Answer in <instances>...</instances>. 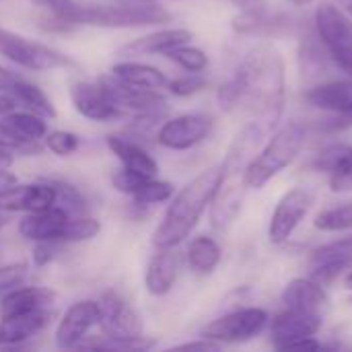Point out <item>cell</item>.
<instances>
[{
	"instance_id": "6da1fadb",
	"label": "cell",
	"mask_w": 352,
	"mask_h": 352,
	"mask_svg": "<svg viewBox=\"0 0 352 352\" xmlns=\"http://www.w3.org/2000/svg\"><path fill=\"white\" fill-rule=\"evenodd\" d=\"M217 101L223 111L243 107L256 116L254 120L274 130L287 101V74L280 52L270 43L254 47L235 74L219 87Z\"/></svg>"
},
{
	"instance_id": "7a4b0ae2",
	"label": "cell",
	"mask_w": 352,
	"mask_h": 352,
	"mask_svg": "<svg viewBox=\"0 0 352 352\" xmlns=\"http://www.w3.org/2000/svg\"><path fill=\"white\" fill-rule=\"evenodd\" d=\"M221 182L223 167L219 163L192 177L177 194H173L171 204L167 206L161 223L153 233V245L177 248L179 243H184L196 229L204 210L210 206Z\"/></svg>"
},
{
	"instance_id": "3957f363",
	"label": "cell",
	"mask_w": 352,
	"mask_h": 352,
	"mask_svg": "<svg viewBox=\"0 0 352 352\" xmlns=\"http://www.w3.org/2000/svg\"><path fill=\"white\" fill-rule=\"evenodd\" d=\"M307 138V128L299 122H289L278 128L272 138L258 151L243 171V184L248 190H262L283 169H287L301 153Z\"/></svg>"
},
{
	"instance_id": "277c9868",
	"label": "cell",
	"mask_w": 352,
	"mask_h": 352,
	"mask_svg": "<svg viewBox=\"0 0 352 352\" xmlns=\"http://www.w3.org/2000/svg\"><path fill=\"white\" fill-rule=\"evenodd\" d=\"M316 33L330 58L352 78V19L332 2L316 10Z\"/></svg>"
},
{
	"instance_id": "5b68a950",
	"label": "cell",
	"mask_w": 352,
	"mask_h": 352,
	"mask_svg": "<svg viewBox=\"0 0 352 352\" xmlns=\"http://www.w3.org/2000/svg\"><path fill=\"white\" fill-rule=\"evenodd\" d=\"M0 56L10 60L19 68L31 72H47L72 66V60L62 52L41 41H33L25 35L12 33L8 29H0Z\"/></svg>"
},
{
	"instance_id": "8992f818",
	"label": "cell",
	"mask_w": 352,
	"mask_h": 352,
	"mask_svg": "<svg viewBox=\"0 0 352 352\" xmlns=\"http://www.w3.org/2000/svg\"><path fill=\"white\" fill-rule=\"evenodd\" d=\"M268 324V311L260 307H243L212 320L206 328H202L200 336L219 344H243L260 336Z\"/></svg>"
},
{
	"instance_id": "52a82bcc",
	"label": "cell",
	"mask_w": 352,
	"mask_h": 352,
	"mask_svg": "<svg viewBox=\"0 0 352 352\" xmlns=\"http://www.w3.org/2000/svg\"><path fill=\"white\" fill-rule=\"evenodd\" d=\"M214 130V120L208 113H184L165 120L157 130V142L169 151H190L202 144Z\"/></svg>"
},
{
	"instance_id": "ba28073f",
	"label": "cell",
	"mask_w": 352,
	"mask_h": 352,
	"mask_svg": "<svg viewBox=\"0 0 352 352\" xmlns=\"http://www.w3.org/2000/svg\"><path fill=\"white\" fill-rule=\"evenodd\" d=\"M68 97L74 111L91 122H116L126 116L101 80H74L70 82Z\"/></svg>"
},
{
	"instance_id": "9c48e42d",
	"label": "cell",
	"mask_w": 352,
	"mask_h": 352,
	"mask_svg": "<svg viewBox=\"0 0 352 352\" xmlns=\"http://www.w3.org/2000/svg\"><path fill=\"white\" fill-rule=\"evenodd\" d=\"M311 202H314V196L305 188H293L287 194H283V198L278 200L270 217L268 241L272 245H285L293 237L297 227L303 223V219L307 217Z\"/></svg>"
},
{
	"instance_id": "30bf717a",
	"label": "cell",
	"mask_w": 352,
	"mask_h": 352,
	"mask_svg": "<svg viewBox=\"0 0 352 352\" xmlns=\"http://www.w3.org/2000/svg\"><path fill=\"white\" fill-rule=\"evenodd\" d=\"M99 328L105 336H140L144 332L138 311L116 291H105L99 301Z\"/></svg>"
},
{
	"instance_id": "8fae6325",
	"label": "cell",
	"mask_w": 352,
	"mask_h": 352,
	"mask_svg": "<svg viewBox=\"0 0 352 352\" xmlns=\"http://www.w3.org/2000/svg\"><path fill=\"white\" fill-rule=\"evenodd\" d=\"M322 326L324 316L285 307V311L274 316L270 322V342L276 351H287L293 342L316 336Z\"/></svg>"
},
{
	"instance_id": "7c38bea8",
	"label": "cell",
	"mask_w": 352,
	"mask_h": 352,
	"mask_svg": "<svg viewBox=\"0 0 352 352\" xmlns=\"http://www.w3.org/2000/svg\"><path fill=\"white\" fill-rule=\"evenodd\" d=\"M99 326V305L93 299L72 303L56 328V346L62 351L78 349L93 328Z\"/></svg>"
},
{
	"instance_id": "4fadbf2b",
	"label": "cell",
	"mask_w": 352,
	"mask_h": 352,
	"mask_svg": "<svg viewBox=\"0 0 352 352\" xmlns=\"http://www.w3.org/2000/svg\"><path fill=\"white\" fill-rule=\"evenodd\" d=\"M311 278L320 285L334 283L340 274L352 268V235L330 241L311 252L309 258Z\"/></svg>"
},
{
	"instance_id": "5bb4252c",
	"label": "cell",
	"mask_w": 352,
	"mask_h": 352,
	"mask_svg": "<svg viewBox=\"0 0 352 352\" xmlns=\"http://www.w3.org/2000/svg\"><path fill=\"white\" fill-rule=\"evenodd\" d=\"M116 105L124 113H146V111H165L167 109V99L157 91V89H142L134 85H126L118 80L113 74L111 76H101L99 78Z\"/></svg>"
},
{
	"instance_id": "9a60e30c",
	"label": "cell",
	"mask_w": 352,
	"mask_h": 352,
	"mask_svg": "<svg viewBox=\"0 0 352 352\" xmlns=\"http://www.w3.org/2000/svg\"><path fill=\"white\" fill-rule=\"evenodd\" d=\"M272 130L266 128L262 122L258 120H252L231 142L225 159L221 161V167H223V177H231V175H243L248 163L258 155L260 146L264 144L266 136L270 134Z\"/></svg>"
},
{
	"instance_id": "2e32d148",
	"label": "cell",
	"mask_w": 352,
	"mask_h": 352,
	"mask_svg": "<svg viewBox=\"0 0 352 352\" xmlns=\"http://www.w3.org/2000/svg\"><path fill=\"white\" fill-rule=\"evenodd\" d=\"M245 192H248V188L243 184V175L223 177V182L210 202V225L219 233L229 231L231 225L235 223V219L239 217Z\"/></svg>"
},
{
	"instance_id": "e0dca14e",
	"label": "cell",
	"mask_w": 352,
	"mask_h": 352,
	"mask_svg": "<svg viewBox=\"0 0 352 352\" xmlns=\"http://www.w3.org/2000/svg\"><path fill=\"white\" fill-rule=\"evenodd\" d=\"M233 31L248 37H278L293 33L295 23L293 16L274 12L270 14L266 8L256 10H239V14L233 19Z\"/></svg>"
},
{
	"instance_id": "ac0fdd59",
	"label": "cell",
	"mask_w": 352,
	"mask_h": 352,
	"mask_svg": "<svg viewBox=\"0 0 352 352\" xmlns=\"http://www.w3.org/2000/svg\"><path fill=\"white\" fill-rule=\"evenodd\" d=\"M305 101L311 107L334 113L352 124V78L320 82L305 93Z\"/></svg>"
},
{
	"instance_id": "d6986e66",
	"label": "cell",
	"mask_w": 352,
	"mask_h": 352,
	"mask_svg": "<svg viewBox=\"0 0 352 352\" xmlns=\"http://www.w3.org/2000/svg\"><path fill=\"white\" fill-rule=\"evenodd\" d=\"M182 270V256L175 248H159L144 270V289L153 297H165L177 283Z\"/></svg>"
},
{
	"instance_id": "ffe728a7",
	"label": "cell",
	"mask_w": 352,
	"mask_h": 352,
	"mask_svg": "<svg viewBox=\"0 0 352 352\" xmlns=\"http://www.w3.org/2000/svg\"><path fill=\"white\" fill-rule=\"evenodd\" d=\"M70 214L60 206H52L39 212H27L19 221V233L27 241H60L68 225Z\"/></svg>"
},
{
	"instance_id": "44dd1931",
	"label": "cell",
	"mask_w": 352,
	"mask_h": 352,
	"mask_svg": "<svg viewBox=\"0 0 352 352\" xmlns=\"http://www.w3.org/2000/svg\"><path fill=\"white\" fill-rule=\"evenodd\" d=\"M194 39V33L190 29H184V27H169V29H159V31H153L148 35H142V37H136L132 41H128L120 54L122 56H153V54H169L171 50L184 45V43H190Z\"/></svg>"
},
{
	"instance_id": "7402d4cb",
	"label": "cell",
	"mask_w": 352,
	"mask_h": 352,
	"mask_svg": "<svg viewBox=\"0 0 352 352\" xmlns=\"http://www.w3.org/2000/svg\"><path fill=\"white\" fill-rule=\"evenodd\" d=\"M280 301L289 309H299V311H309V314H320V316H324V311L330 305L324 285H320L314 278L289 280L280 293Z\"/></svg>"
},
{
	"instance_id": "603a6c76",
	"label": "cell",
	"mask_w": 352,
	"mask_h": 352,
	"mask_svg": "<svg viewBox=\"0 0 352 352\" xmlns=\"http://www.w3.org/2000/svg\"><path fill=\"white\" fill-rule=\"evenodd\" d=\"M56 301V293L45 287H16L2 295L0 299V318H12L31 311L50 309Z\"/></svg>"
},
{
	"instance_id": "cb8c5ba5",
	"label": "cell",
	"mask_w": 352,
	"mask_h": 352,
	"mask_svg": "<svg viewBox=\"0 0 352 352\" xmlns=\"http://www.w3.org/2000/svg\"><path fill=\"white\" fill-rule=\"evenodd\" d=\"M105 144L116 155V159L122 163L124 169H130V171L140 173L144 177H157L159 175V163L142 144H138L126 136H116V134L107 136Z\"/></svg>"
},
{
	"instance_id": "d4e9b609",
	"label": "cell",
	"mask_w": 352,
	"mask_h": 352,
	"mask_svg": "<svg viewBox=\"0 0 352 352\" xmlns=\"http://www.w3.org/2000/svg\"><path fill=\"white\" fill-rule=\"evenodd\" d=\"M50 324V314L47 309L43 311H31V314H21L12 318H4L0 324V336L2 344L6 346H23L27 340L35 338L41 334Z\"/></svg>"
},
{
	"instance_id": "484cf974",
	"label": "cell",
	"mask_w": 352,
	"mask_h": 352,
	"mask_svg": "<svg viewBox=\"0 0 352 352\" xmlns=\"http://www.w3.org/2000/svg\"><path fill=\"white\" fill-rule=\"evenodd\" d=\"M111 74L126 82V85H134V87H142V89H165L167 87V76L163 70H159L157 66L144 64V62H134V60H122L116 62L111 66Z\"/></svg>"
},
{
	"instance_id": "4316f807",
	"label": "cell",
	"mask_w": 352,
	"mask_h": 352,
	"mask_svg": "<svg viewBox=\"0 0 352 352\" xmlns=\"http://www.w3.org/2000/svg\"><path fill=\"white\" fill-rule=\"evenodd\" d=\"M186 260L188 266L196 272V274H212L217 270V266L223 260V250L217 243V239L208 237V235H198L190 241L188 250H186Z\"/></svg>"
},
{
	"instance_id": "83f0119b",
	"label": "cell",
	"mask_w": 352,
	"mask_h": 352,
	"mask_svg": "<svg viewBox=\"0 0 352 352\" xmlns=\"http://www.w3.org/2000/svg\"><path fill=\"white\" fill-rule=\"evenodd\" d=\"M8 95H12L19 105H23L29 111H35V113L43 116L45 120H54L58 116L52 99L43 93V89H39L37 85H33L31 80H27L23 76H19V80L12 85Z\"/></svg>"
},
{
	"instance_id": "f1b7e54d",
	"label": "cell",
	"mask_w": 352,
	"mask_h": 352,
	"mask_svg": "<svg viewBox=\"0 0 352 352\" xmlns=\"http://www.w3.org/2000/svg\"><path fill=\"white\" fill-rule=\"evenodd\" d=\"M118 4L134 23V27L161 25L171 21V12L159 0H109Z\"/></svg>"
},
{
	"instance_id": "f546056e",
	"label": "cell",
	"mask_w": 352,
	"mask_h": 352,
	"mask_svg": "<svg viewBox=\"0 0 352 352\" xmlns=\"http://www.w3.org/2000/svg\"><path fill=\"white\" fill-rule=\"evenodd\" d=\"M2 120H4L21 138H25L27 142H39V140H43L45 134L50 132V130H47L45 118L39 116V113H35V111H29V109H25V111L14 109V111L2 116Z\"/></svg>"
},
{
	"instance_id": "4dcf8cb0",
	"label": "cell",
	"mask_w": 352,
	"mask_h": 352,
	"mask_svg": "<svg viewBox=\"0 0 352 352\" xmlns=\"http://www.w3.org/2000/svg\"><path fill=\"white\" fill-rule=\"evenodd\" d=\"M56 206V186L52 182L27 184L21 188V212H39Z\"/></svg>"
},
{
	"instance_id": "1f68e13d",
	"label": "cell",
	"mask_w": 352,
	"mask_h": 352,
	"mask_svg": "<svg viewBox=\"0 0 352 352\" xmlns=\"http://www.w3.org/2000/svg\"><path fill=\"white\" fill-rule=\"evenodd\" d=\"M155 340L148 336H101L93 342H82L78 349H95V351H151L155 349Z\"/></svg>"
},
{
	"instance_id": "d6a6232c",
	"label": "cell",
	"mask_w": 352,
	"mask_h": 352,
	"mask_svg": "<svg viewBox=\"0 0 352 352\" xmlns=\"http://www.w3.org/2000/svg\"><path fill=\"white\" fill-rule=\"evenodd\" d=\"M175 194V188L173 184L169 182H161L157 177H146L138 190L130 196L138 206H155V204H163V202H169Z\"/></svg>"
},
{
	"instance_id": "836d02e7",
	"label": "cell",
	"mask_w": 352,
	"mask_h": 352,
	"mask_svg": "<svg viewBox=\"0 0 352 352\" xmlns=\"http://www.w3.org/2000/svg\"><path fill=\"white\" fill-rule=\"evenodd\" d=\"M318 231L324 233H342L352 229V202H344L340 206H332L322 210L314 221Z\"/></svg>"
},
{
	"instance_id": "e575fe53",
	"label": "cell",
	"mask_w": 352,
	"mask_h": 352,
	"mask_svg": "<svg viewBox=\"0 0 352 352\" xmlns=\"http://www.w3.org/2000/svg\"><path fill=\"white\" fill-rule=\"evenodd\" d=\"M101 233V223L93 217L87 214H76L68 219V225L62 235V243H80V241H91Z\"/></svg>"
},
{
	"instance_id": "d590c367",
	"label": "cell",
	"mask_w": 352,
	"mask_h": 352,
	"mask_svg": "<svg viewBox=\"0 0 352 352\" xmlns=\"http://www.w3.org/2000/svg\"><path fill=\"white\" fill-rule=\"evenodd\" d=\"M171 62H175L179 68L188 70V72H204L208 68V56L204 50L192 45V43H184L175 50H171L169 54H165Z\"/></svg>"
},
{
	"instance_id": "8d00e7d4",
	"label": "cell",
	"mask_w": 352,
	"mask_h": 352,
	"mask_svg": "<svg viewBox=\"0 0 352 352\" xmlns=\"http://www.w3.org/2000/svg\"><path fill=\"white\" fill-rule=\"evenodd\" d=\"M43 142H45V148L56 157H70L80 148L78 134L68 132V130H52L45 134Z\"/></svg>"
},
{
	"instance_id": "74e56055",
	"label": "cell",
	"mask_w": 352,
	"mask_h": 352,
	"mask_svg": "<svg viewBox=\"0 0 352 352\" xmlns=\"http://www.w3.org/2000/svg\"><path fill=\"white\" fill-rule=\"evenodd\" d=\"M56 186V206L66 210L70 217L85 214V198L78 192V188L66 184V182H52Z\"/></svg>"
},
{
	"instance_id": "f35d334b",
	"label": "cell",
	"mask_w": 352,
	"mask_h": 352,
	"mask_svg": "<svg viewBox=\"0 0 352 352\" xmlns=\"http://www.w3.org/2000/svg\"><path fill=\"white\" fill-rule=\"evenodd\" d=\"M29 2L39 6L41 10H45L50 16H56V19L76 27V12L80 8L78 0H29Z\"/></svg>"
},
{
	"instance_id": "ab89813d",
	"label": "cell",
	"mask_w": 352,
	"mask_h": 352,
	"mask_svg": "<svg viewBox=\"0 0 352 352\" xmlns=\"http://www.w3.org/2000/svg\"><path fill=\"white\" fill-rule=\"evenodd\" d=\"M208 87V78L202 76V72H190L186 76L173 78L167 82V89L171 95L175 97H192L200 91H204Z\"/></svg>"
},
{
	"instance_id": "60d3db41",
	"label": "cell",
	"mask_w": 352,
	"mask_h": 352,
	"mask_svg": "<svg viewBox=\"0 0 352 352\" xmlns=\"http://www.w3.org/2000/svg\"><path fill=\"white\" fill-rule=\"evenodd\" d=\"M330 175V190L336 194L352 192V144L346 155L338 161V165L328 173Z\"/></svg>"
},
{
	"instance_id": "b9f144b4",
	"label": "cell",
	"mask_w": 352,
	"mask_h": 352,
	"mask_svg": "<svg viewBox=\"0 0 352 352\" xmlns=\"http://www.w3.org/2000/svg\"><path fill=\"white\" fill-rule=\"evenodd\" d=\"M27 272H29L27 262H12L6 266H0V297L21 287L23 280L27 278Z\"/></svg>"
},
{
	"instance_id": "7bdbcfd3",
	"label": "cell",
	"mask_w": 352,
	"mask_h": 352,
	"mask_svg": "<svg viewBox=\"0 0 352 352\" xmlns=\"http://www.w3.org/2000/svg\"><path fill=\"white\" fill-rule=\"evenodd\" d=\"M146 177L144 175H140V173H134V171H130V169H120V171H116L113 173V177H111V182H113V188L118 190V192H122V194H126V196H132L136 190H138V186L144 182Z\"/></svg>"
},
{
	"instance_id": "ee69618b",
	"label": "cell",
	"mask_w": 352,
	"mask_h": 352,
	"mask_svg": "<svg viewBox=\"0 0 352 352\" xmlns=\"http://www.w3.org/2000/svg\"><path fill=\"white\" fill-rule=\"evenodd\" d=\"M58 245L60 241H35V248H33V264L35 266H47L56 254H58Z\"/></svg>"
},
{
	"instance_id": "f6af8a7d",
	"label": "cell",
	"mask_w": 352,
	"mask_h": 352,
	"mask_svg": "<svg viewBox=\"0 0 352 352\" xmlns=\"http://www.w3.org/2000/svg\"><path fill=\"white\" fill-rule=\"evenodd\" d=\"M223 344L210 340V338H204L200 336V340H192V342H184V344H177L175 349H192V351H219Z\"/></svg>"
},
{
	"instance_id": "bcb514c9",
	"label": "cell",
	"mask_w": 352,
	"mask_h": 352,
	"mask_svg": "<svg viewBox=\"0 0 352 352\" xmlns=\"http://www.w3.org/2000/svg\"><path fill=\"white\" fill-rule=\"evenodd\" d=\"M19 76L21 74H16V72L8 70L4 66H0V93H10L12 85L19 80Z\"/></svg>"
},
{
	"instance_id": "7dc6e473",
	"label": "cell",
	"mask_w": 352,
	"mask_h": 352,
	"mask_svg": "<svg viewBox=\"0 0 352 352\" xmlns=\"http://www.w3.org/2000/svg\"><path fill=\"white\" fill-rule=\"evenodd\" d=\"M16 184H19L16 175H14L6 165H0V192L12 188V186H16Z\"/></svg>"
},
{
	"instance_id": "c3c4849f",
	"label": "cell",
	"mask_w": 352,
	"mask_h": 352,
	"mask_svg": "<svg viewBox=\"0 0 352 352\" xmlns=\"http://www.w3.org/2000/svg\"><path fill=\"white\" fill-rule=\"evenodd\" d=\"M16 107H19V103H16V99L12 95L0 93V118L6 116V113H10V111H14Z\"/></svg>"
},
{
	"instance_id": "681fc988",
	"label": "cell",
	"mask_w": 352,
	"mask_h": 352,
	"mask_svg": "<svg viewBox=\"0 0 352 352\" xmlns=\"http://www.w3.org/2000/svg\"><path fill=\"white\" fill-rule=\"evenodd\" d=\"M239 10H256V8H266V0H231Z\"/></svg>"
},
{
	"instance_id": "f907efd6",
	"label": "cell",
	"mask_w": 352,
	"mask_h": 352,
	"mask_svg": "<svg viewBox=\"0 0 352 352\" xmlns=\"http://www.w3.org/2000/svg\"><path fill=\"white\" fill-rule=\"evenodd\" d=\"M14 155H16V151L10 144H6V142L0 140V165H10L12 159H14Z\"/></svg>"
},
{
	"instance_id": "816d5d0a",
	"label": "cell",
	"mask_w": 352,
	"mask_h": 352,
	"mask_svg": "<svg viewBox=\"0 0 352 352\" xmlns=\"http://www.w3.org/2000/svg\"><path fill=\"white\" fill-rule=\"evenodd\" d=\"M344 285H346V289L352 291V268L346 272V278H344Z\"/></svg>"
},
{
	"instance_id": "f5cc1de1",
	"label": "cell",
	"mask_w": 352,
	"mask_h": 352,
	"mask_svg": "<svg viewBox=\"0 0 352 352\" xmlns=\"http://www.w3.org/2000/svg\"><path fill=\"white\" fill-rule=\"evenodd\" d=\"M287 2H291V4H297V6H307V4H311L314 0H287Z\"/></svg>"
},
{
	"instance_id": "db71d44e",
	"label": "cell",
	"mask_w": 352,
	"mask_h": 352,
	"mask_svg": "<svg viewBox=\"0 0 352 352\" xmlns=\"http://www.w3.org/2000/svg\"><path fill=\"white\" fill-rule=\"evenodd\" d=\"M6 225V217H4V212H0V227H4Z\"/></svg>"
},
{
	"instance_id": "11a10c76",
	"label": "cell",
	"mask_w": 352,
	"mask_h": 352,
	"mask_svg": "<svg viewBox=\"0 0 352 352\" xmlns=\"http://www.w3.org/2000/svg\"><path fill=\"white\" fill-rule=\"evenodd\" d=\"M349 12H351V14H352V2H351V4H349Z\"/></svg>"
},
{
	"instance_id": "9f6ffc18",
	"label": "cell",
	"mask_w": 352,
	"mask_h": 352,
	"mask_svg": "<svg viewBox=\"0 0 352 352\" xmlns=\"http://www.w3.org/2000/svg\"><path fill=\"white\" fill-rule=\"evenodd\" d=\"M0 346H2V336H0Z\"/></svg>"
}]
</instances>
